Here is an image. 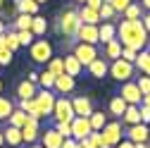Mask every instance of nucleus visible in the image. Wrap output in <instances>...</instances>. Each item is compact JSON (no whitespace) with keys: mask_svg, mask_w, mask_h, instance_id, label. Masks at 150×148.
<instances>
[{"mask_svg":"<svg viewBox=\"0 0 150 148\" xmlns=\"http://www.w3.org/2000/svg\"><path fill=\"white\" fill-rule=\"evenodd\" d=\"M88 122H91V129H93V132H100V129L105 127V122H107V115L96 112V110H93V112L88 115Z\"/></svg>","mask_w":150,"mask_h":148,"instance_id":"33","label":"nucleus"},{"mask_svg":"<svg viewBox=\"0 0 150 148\" xmlns=\"http://www.w3.org/2000/svg\"><path fill=\"white\" fill-rule=\"evenodd\" d=\"M29 55H31V60L36 65H45L50 58H52V46L50 41L45 38H33V43L29 46Z\"/></svg>","mask_w":150,"mask_h":148,"instance_id":"4","label":"nucleus"},{"mask_svg":"<svg viewBox=\"0 0 150 148\" xmlns=\"http://www.w3.org/2000/svg\"><path fill=\"white\" fill-rule=\"evenodd\" d=\"M88 139L93 141V146H96V148H110V146L105 143V139H103V134H100V132H91V134H88Z\"/></svg>","mask_w":150,"mask_h":148,"instance_id":"43","label":"nucleus"},{"mask_svg":"<svg viewBox=\"0 0 150 148\" xmlns=\"http://www.w3.org/2000/svg\"><path fill=\"white\" fill-rule=\"evenodd\" d=\"M36 3H38V5H43V3H48V0H36Z\"/></svg>","mask_w":150,"mask_h":148,"instance_id":"59","label":"nucleus"},{"mask_svg":"<svg viewBox=\"0 0 150 148\" xmlns=\"http://www.w3.org/2000/svg\"><path fill=\"white\" fill-rule=\"evenodd\" d=\"M134 67H136L138 74H148L150 77V53L148 50H138V58H136Z\"/></svg>","mask_w":150,"mask_h":148,"instance_id":"27","label":"nucleus"},{"mask_svg":"<svg viewBox=\"0 0 150 148\" xmlns=\"http://www.w3.org/2000/svg\"><path fill=\"white\" fill-rule=\"evenodd\" d=\"M83 5H88V7H93V10H98V7L103 5V0H86Z\"/></svg>","mask_w":150,"mask_h":148,"instance_id":"48","label":"nucleus"},{"mask_svg":"<svg viewBox=\"0 0 150 148\" xmlns=\"http://www.w3.org/2000/svg\"><path fill=\"white\" fill-rule=\"evenodd\" d=\"M62 141H64V139L57 134V129H55V127L41 132V146H43V148H60Z\"/></svg>","mask_w":150,"mask_h":148,"instance_id":"16","label":"nucleus"},{"mask_svg":"<svg viewBox=\"0 0 150 148\" xmlns=\"http://www.w3.org/2000/svg\"><path fill=\"white\" fill-rule=\"evenodd\" d=\"M36 91H38V84H31L29 79H24V81L17 84V98H19V100L33 98V96H36Z\"/></svg>","mask_w":150,"mask_h":148,"instance_id":"21","label":"nucleus"},{"mask_svg":"<svg viewBox=\"0 0 150 148\" xmlns=\"http://www.w3.org/2000/svg\"><path fill=\"white\" fill-rule=\"evenodd\" d=\"M74 3H79V5H83V3H86V0H74Z\"/></svg>","mask_w":150,"mask_h":148,"instance_id":"58","label":"nucleus"},{"mask_svg":"<svg viewBox=\"0 0 150 148\" xmlns=\"http://www.w3.org/2000/svg\"><path fill=\"white\" fill-rule=\"evenodd\" d=\"M115 148H134V143H131L129 139H122V141H119V143H117Z\"/></svg>","mask_w":150,"mask_h":148,"instance_id":"49","label":"nucleus"},{"mask_svg":"<svg viewBox=\"0 0 150 148\" xmlns=\"http://www.w3.org/2000/svg\"><path fill=\"white\" fill-rule=\"evenodd\" d=\"M98 14H100V22H112L117 17V12H115V7H112L110 3H103L100 7H98Z\"/></svg>","mask_w":150,"mask_h":148,"instance_id":"36","label":"nucleus"},{"mask_svg":"<svg viewBox=\"0 0 150 148\" xmlns=\"http://www.w3.org/2000/svg\"><path fill=\"white\" fill-rule=\"evenodd\" d=\"M26 120H29V115L24 112V110H19V107H14V110H12V115H10V120H7V122H10L12 127H17V129H22V127L26 124Z\"/></svg>","mask_w":150,"mask_h":148,"instance_id":"31","label":"nucleus"},{"mask_svg":"<svg viewBox=\"0 0 150 148\" xmlns=\"http://www.w3.org/2000/svg\"><path fill=\"white\" fill-rule=\"evenodd\" d=\"M107 74H110V77L112 79H115V81H131V79H134L136 77V67H134V62H126V60H112L110 62V69H107Z\"/></svg>","mask_w":150,"mask_h":148,"instance_id":"3","label":"nucleus"},{"mask_svg":"<svg viewBox=\"0 0 150 148\" xmlns=\"http://www.w3.org/2000/svg\"><path fill=\"white\" fill-rule=\"evenodd\" d=\"M88 74H91V77L93 79H103V77H107V69H110V62L105 60V58H100V55H98V58L96 60H93L88 67Z\"/></svg>","mask_w":150,"mask_h":148,"instance_id":"17","label":"nucleus"},{"mask_svg":"<svg viewBox=\"0 0 150 148\" xmlns=\"http://www.w3.org/2000/svg\"><path fill=\"white\" fill-rule=\"evenodd\" d=\"M122 60H126V62H136V58H138V53L136 50H131V48H122V55H119Z\"/></svg>","mask_w":150,"mask_h":148,"instance_id":"44","label":"nucleus"},{"mask_svg":"<svg viewBox=\"0 0 150 148\" xmlns=\"http://www.w3.org/2000/svg\"><path fill=\"white\" fill-rule=\"evenodd\" d=\"M71 55L81 62V67H88V65L96 60L100 53H98V46H91V43H81V41H76V43H74Z\"/></svg>","mask_w":150,"mask_h":148,"instance_id":"6","label":"nucleus"},{"mask_svg":"<svg viewBox=\"0 0 150 148\" xmlns=\"http://www.w3.org/2000/svg\"><path fill=\"white\" fill-rule=\"evenodd\" d=\"M31 84H38V72H29V77H26Z\"/></svg>","mask_w":150,"mask_h":148,"instance_id":"50","label":"nucleus"},{"mask_svg":"<svg viewBox=\"0 0 150 148\" xmlns=\"http://www.w3.org/2000/svg\"><path fill=\"white\" fill-rule=\"evenodd\" d=\"M117 41L122 43V48H131V50H145L150 33L143 29L141 19H124L122 24H117Z\"/></svg>","mask_w":150,"mask_h":148,"instance_id":"1","label":"nucleus"},{"mask_svg":"<svg viewBox=\"0 0 150 148\" xmlns=\"http://www.w3.org/2000/svg\"><path fill=\"white\" fill-rule=\"evenodd\" d=\"M62 62H64V74H69V77H74V79H76L79 74L83 72L81 62H79L76 58H74L71 53H69V55H64V58H62Z\"/></svg>","mask_w":150,"mask_h":148,"instance_id":"20","label":"nucleus"},{"mask_svg":"<svg viewBox=\"0 0 150 148\" xmlns=\"http://www.w3.org/2000/svg\"><path fill=\"white\" fill-rule=\"evenodd\" d=\"M79 26H81V19H79V12L76 10H64L62 14H60V19H57V33L60 36H64V38H74L76 36V31H79Z\"/></svg>","mask_w":150,"mask_h":148,"instance_id":"2","label":"nucleus"},{"mask_svg":"<svg viewBox=\"0 0 150 148\" xmlns=\"http://www.w3.org/2000/svg\"><path fill=\"white\" fill-rule=\"evenodd\" d=\"M74 38H76V41H81V43L98 46V24H81Z\"/></svg>","mask_w":150,"mask_h":148,"instance_id":"13","label":"nucleus"},{"mask_svg":"<svg viewBox=\"0 0 150 148\" xmlns=\"http://www.w3.org/2000/svg\"><path fill=\"white\" fill-rule=\"evenodd\" d=\"M124 136L131 141V143H148V139H150V129H148V124H134V127H126V132H124Z\"/></svg>","mask_w":150,"mask_h":148,"instance_id":"11","label":"nucleus"},{"mask_svg":"<svg viewBox=\"0 0 150 148\" xmlns=\"http://www.w3.org/2000/svg\"><path fill=\"white\" fill-rule=\"evenodd\" d=\"M55 122H71L74 117V107H71V100L67 96H57L55 98V107H52V115H50Z\"/></svg>","mask_w":150,"mask_h":148,"instance_id":"5","label":"nucleus"},{"mask_svg":"<svg viewBox=\"0 0 150 148\" xmlns=\"http://www.w3.org/2000/svg\"><path fill=\"white\" fill-rule=\"evenodd\" d=\"M148 53H150V41H148Z\"/></svg>","mask_w":150,"mask_h":148,"instance_id":"61","label":"nucleus"},{"mask_svg":"<svg viewBox=\"0 0 150 148\" xmlns=\"http://www.w3.org/2000/svg\"><path fill=\"white\" fill-rule=\"evenodd\" d=\"M119 96L126 100V105H141V100H143V96H141V91H138V86H136V81H134V79L122 84Z\"/></svg>","mask_w":150,"mask_h":148,"instance_id":"9","label":"nucleus"},{"mask_svg":"<svg viewBox=\"0 0 150 148\" xmlns=\"http://www.w3.org/2000/svg\"><path fill=\"white\" fill-rule=\"evenodd\" d=\"M134 148H148V143H134Z\"/></svg>","mask_w":150,"mask_h":148,"instance_id":"55","label":"nucleus"},{"mask_svg":"<svg viewBox=\"0 0 150 148\" xmlns=\"http://www.w3.org/2000/svg\"><path fill=\"white\" fill-rule=\"evenodd\" d=\"M31 19H33V17L31 14H17V19L12 22V29L14 31H24V29H31Z\"/></svg>","mask_w":150,"mask_h":148,"instance_id":"34","label":"nucleus"},{"mask_svg":"<svg viewBox=\"0 0 150 148\" xmlns=\"http://www.w3.org/2000/svg\"><path fill=\"white\" fill-rule=\"evenodd\" d=\"M69 100H71V107H74V115L76 117H88L93 112V100L88 96H74Z\"/></svg>","mask_w":150,"mask_h":148,"instance_id":"15","label":"nucleus"},{"mask_svg":"<svg viewBox=\"0 0 150 148\" xmlns=\"http://www.w3.org/2000/svg\"><path fill=\"white\" fill-rule=\"evenodd\" d=\"M148 148H150V143H148Z\"/></svg>","mask_w":150,"mask_h":148,"instance_id":"63","label":"nucleus"},{"mask_svg":"<svg viewBox=\"0 0 150 148\" xmlns=\"http://www.w3.org/2000/svg\"><path fill=\"white\" fill-rule=\"evenodd\" d=\"M141 7H143V12H150V0H141V3H138Z\"/></svg>","mask_w":150,"mask_h":148,"instance_id":"51","label":"nucleus"},{"mask_svg":"<svg viewBox=\"0 0 150 148\" xmlns=\"http://www.w3.org/2000/svg\"><path fill=\"white\" fill-rule=\"evenodd\" d=\"M3 136H5V143L7 146H12V148H19L24 141H22V129H17V127H12V124H7L5 129H3Z\"/></svg>","mask_w":150,"mask_h":148,"instance_id":"19","label":"nucleus"},{"mask_svg":"<svg viewBox=\"0 0 150 148\" xmlns=\"http://www.w3.org/2000/svg\"><path fill=\"white\" fill-rule=\"evenodd\" d=\"M141 105H148V107H150V93H145V96H143V100H141Z\"/></svg>","mask_w":150,"mask_h":148,"instance_id":"52","label":"nucleus"},{"mask_svg":"<svg viewBox=\"0 0 150 148\" xmlns=\"http://www.w3.org/2000/svg\"><path fill=\"white\" fill-rule=\"evenodd\" d=\"M71 139H76V141H81V139H86L93 129H91V122H88V117H74L71 122Z\"/></svg>","mask_w":150,"mask_h":148,"instance_id":"14","label":"nucleus"},{"mask_svg":"<svg viewBox=\"0 0 150 148\" xmlns=\"http://www.w3.org/2000/svg\"><path fill=\"white\" fill-rule=\"evenodd\" d=\"M119 55H122V43H119L117 38H112V41H107V43H105V55H103V58H105L107 62L119 60Z\"/></svg>","mask_w":150,"mask_h":148,"instance_id":"26","label":"nucleus"},{"mask_svg":"<svg viewBox=\"0 0 150 148\" xmlns=\"http://www.w3.org/2000/svg\"><path fill=\"white\" fill-rule=\"evenodd\" d=\"M41 5L36 3V0H17V12H22V14H38Z\"/></svg>","mask_w":150,"mask_h":148,"instance_id":"28","label":"nucleus"},{"mask_svg":"<svg viewBox=\"0 0 150 148\" xmlns=\"http://www.w3.org/2000/svg\"><path fill=\"white\" fill-rule=\"evenodd\" d=\"M5 146V136H3V129H0V148Z\"/></svg>","mask_w":150,"mask_h":148,"instance_id":"54","label":"nucleus"},{"mask_svg":"<svg viewBox=\"0 0 150 148\" xmlns=\"http://www.w3.org/2000/svg\"><path fill=\"white\" fill-rule=\"evenodd\" d=\"M19 110H24V112L29 115V117H33V120H43V115H41V110H38V105H36V100L33 98H26V100H19V105H17Z\"/></svg>","mask_w":150,"mask_h":148,"instance_id":"24","label":"nucleus"},{"mask_svg":"<svg viewBox=\"0 0 150 148\" xmlns=\"http://www.w3.org/2000/svg\"><path fill=\"white\" fill-rule=\"evenodd\" d=\"M17 38H19V46H22V48H26V46L33 43L36 36L31 33V29H24V31H17Z\"/></svg>","mask_w":150,"mask_h":148,"instance_id":"38","label":"nucleus"},{"mask_svg":"<svg viewBox=\"0 0 150 148\" xmlns=\"http://www.w3.org/2000/svg\"><path fill=\"white\" fill-rule=\"evenodd\" d=\"M76 12H79L81 24H100L98 10H93V7H88V5H81V10H76Z\"/></svg>","mask_w":150,"mask_h":148,"instance_id":"22","label":"nucleus"},{"mask_svg":"<svg viewBox=\"0 0 150 148\" xmlns=\"http://www.w3.org/2000/svg\"><path fill=\"white\" fill-rule=\"evenodd\" d=\"M107 3H110L112 7H115V12H117V14H122V12H124V10H126L131 3H134V0H107Z\"/></svg>","mask_w":150,"mask_h":148,"instance_id":"42","label":"nucleus"},{"mask_svg":"<svg viewBox=\"0 0 150 148\" xmlns=\"http://www.w3.org/2000/svg\"><path fill=\"white\" fill-rule=\"evenodd\" d=\"M3 31H7V24H5L3 19H0V33H3Z\"/></svg>","mask_w":150,"mask_h":148,"instance_id":"53","label":"nucleus"},{"mask_svg":"<svg viewBox=\"0 0 150 148\" xmlns=\"http://www.w3.org/2000/svg\"><path fill=\"white\" fill-rule=\"evenodd\" d=\"M55 129H57V134L62 139H69L71 136V124L69 122H55Z\"/></svg>","mask_w":150,"mask_h":148,"instance_id":"40","label":"nucleus"},{"mask_svg":"<svg viewBox=\"0 0 150 148\" xmlns=\"http://www.w3.org/2000/svg\"><path fill=\"white\" fill-rule=\"evenodd\" d=\"M74 88H76V79L69 77V74H60V77H55V84H52V91L60 96H67V93H74Z\"/></svg>","mask_w":150,"mask_h":148,"instance_id":"12","label":"nucleus"},{"mask_svg":"<svg viewBox=\"0 0 150 148\" xmlns=\"http://www.w3.org/2000/svg\"><path fill=\"white\" fill-rule=\"evenodd\" d=\"M45 69L52 74V77H60V74H64V62H62V58H50V60L45 62Z\"/></svg>","mask_w":150,"mask_h":148,"instance_id":"32","label":"nucleus"},{"mask_svg":"<svg viewBox=\"0 0 150 148\" xmlns=\"http://www.w3.org/2000/svg\"><path fill=\"white\" fill-rule=\"evenodd\" d=\"M52 84H55V77H52L48 69L38 72V86H41V88H50V91H52Z\"/></svg>","mask_w":150,"mask_h":148,"instance_id":"37","label":"nucleus"},{"mask_svg":"<svg viewBox=\"0 0 150 148\" xmlns=\"http://www.w3.org/2000/svg\"><path fill=\"white\" fill-rule=\"evenodd\" d=\"M38 139H41V122L33 120V117H29L26 124L22 127V141L31 146V143H36Z\"/></svg>","mask_w":150,"mask_h":148,"instance_id":"10","label":"nucleus"},{"mask_svg":"<svg viewBox=\"0 0 150 148\" xmlns=\"http://www.w3.org/2000/svg\"><path fill=\"white\" fill-rule=\"evenodd\" d=\"M55 98H57V96H55V91H50V88H38V91H36L33 100H36V105H38V110H41L43 117H50L52 115Z\"/></svg>","mask_w":150,"mask_h":148,"instance_id":"8","label":"nucleus"},{"mask_svg":"<svg viewBox=\"0 0 150 148\" xmlns=\"http://www.w3.org/2000/svg\"><path fill=\"white\" fill-rule=\"evenodd\" d=\"M100 134H103V139H105V143L110 148H115L124 139V127H122L119 120H112V122H105V127L100 129Z\"/></svg>","mask_w":150,"mask_h":148,"instance_id":"7","label":"nucleus"},{"mask_svg":"<svg viewBox=\"0 0 150 148\" xmlns=\"http://www.w3.org/2000/svg\"><path fill=\"white\" fill-rule=\"evenodd\" d=\"M14 107H17V105H14L7 96H0V122H7Z\"/></svg>","mask_w":150,"mask_h":148,"instance_id":"30","label":"nucleus"},{"mask_svg":"<svg viewBox=\"0 0 150 148\" xmlns=\"http://www.w3.org/2000/svg\"><path fill=\"white\" fill-rule=\"evenodd\" d=\"M29 148H43V146H41V143H31Z\"/></svg>","mask_w":150,"mask_h":148,"instance_id":"56","label":"nucleus"},{"mask_svg":"<svg viewBox=\"0 0 150 148\" xmlns=\"http://www.w3.org/2000/svg\"><path fill=\"white\" fill-rule=\"evenodd\" d=\"M112 38H117V24L115 22H103V24H98V43H107V41H112Z\"/></svg>","mask_w":150,"mask_h":148,"instance_id":"18","label":"nucleus"},{"mask_svg":"<svg viewBox=\"0 0 150 148\" xmlns=\"http://www.w3.org/2000/svg\"><path fill=\"white\" fill-rule=\"evenodd\" d=\"M141 24H143V29L150 33V12H143V14H141Z\"/></svg>","mask_w":150,"mask_h":148,"instance_id":"46","label":"nucleus"},{"mask_svg":"<svg viewBox=\"0 0 150 148\" xmlns=\"http://www.w3.org/2000/svg\"><path fill=\"white\" fill-rule=\"evenodd\" d=\"M136 86H138V91H141V96L150 93V77H148V74H138V81H136Z\"/></svg>","mask_w":150,"mask_h":148,"instance_id":"39","label":"nucleus"},{"mask_svg":"<svg viewBox=\"0 0 150 148\" xmlns=\"http://www.w3.org/2000/svg\"><path fill=\"white\" fill-rule=\"evenodd\" d=\"M3 5H5V0H0V10H3Z\"/></svg>","mask_w":150,"mask_h":148,"instance_id":"60","label":"nucleus"},{"mask_svg":"<svg viewBox=\"0 0 150 148\" xmlns=\"http://www.w3.org/2000/svg\"><path fill=\"white\" fill-rule=\"evenodd\" d=\"M124 110H126V100H124V98H122V96L117 93L115 98H112V100H110V115L119 120V117L124 115Z\"/></svg>","mask_w":150,"mask_h":148,"instance_id":"29","label":"nucleus"},{"mask_svg":"<svg viewBox=\"0 0 150 148\" xmlns=\"http://www.w3.org/2000/svg\"><path fill=\"white\" fill-rule=\"evenodd\" d=\"M76 146H79V141L69 136V139H64V141H62V146H60V148H76Z\"/></svg>","mask_w":150,"mask_h":148,"instance_id":"47","label":"nucleus"},{"mask_svg":"<svg viewBox=\"0 0 150 148\" xmlns=\"http://www.w3.org/2000/svg\"><path fill=\"white\" fill-rule=\"evenodd\" d=\"M138 112H141V122L150 124V107L148 105H138Z\"/></svg>","mask_w":150,"mask_h":148,"instance_id":"45","label":"nucleus"},{"mask_svg":"<svg viewBox=\"0 0 150 148\" xmlns=\"http://www.w3.org/2000/svg\"><path fill=\"white\" fill-rule=\"evenodd\" d=\"M48 31V19L41 14H33V19H31V33L36 36V38H43Z\"/></svg>","mask_w":150,"mask_h":148,"instance_id":"25","label":"nucleus"},{"mask_svg":"<svg viewBox=\"0 0 150 148\" xmlns=\"http://www.w3.org/2000/svg\"><path fill=\"white\" fill-rule=\"evenodd\" d=\"M119 120H122V124H126V127H134V124H141V112H138V105H126V110H124V115H122Z\"/></svg>","mask_w":150,"mask_h":148,"instance_id":"23","label":"nucleus"},{"mask_svg":"<svg viewBox=\"0 0 150 148\" xmlns=\"http://www.w3.org/2000/svg\"><path fill=\"white\" fill-rule=\"evenodd\" d=\"M76 148H81V146H76Z\"/></svg>","mask_w":150,"mask_h":148,"instance_id":"62","label":"nucleus"},{"mask_svg":"<svg viewBox=\"0 0 150 148\" xmlns=\"http://www.w3.org/2000/svg\"><path fill=\"white\" fill-rule=\"evenodd\" d=\"M12 58H14V53H12L10 48H3V46H0V67H7V65L12 62Z\"/></svg>","mask_w":150,"mask_h":148,"instance_id":"41","label":"nucleus"},{"mask_svg":"<svg viewBox=\"0 0 150 148\" xmlns=\"http://www.w3.org/2000/svg\"><path fill=\"white\" fill-rule=\"evenodd\" d=\"M141 14H143V7L136 3V0H134V3H131V5L122 12V17H124V19H141Z\"/></svg>","mask_w":150,"mask_h":148,"instance_id":"35","label":"nucleus"},{"mask_svg":"<svg viewBox=\"0 0 150 148\" xmlns=\"http://www.w3.org/2000/svg\"><path fill=\"white\" fill-rule=\"evenodd\" d=\"M0 96H3V79H0Z\"/></svg>","mask_w":150,"mask_h":148,"instance_id":"57","label":"nucleus"}]
</instances>
